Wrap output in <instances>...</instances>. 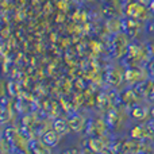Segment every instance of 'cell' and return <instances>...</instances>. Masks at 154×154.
<instances>
[{"instance_id":"cell-2","label":"cell","mask_w":154,"mask_h":154,"mask_svg":"<svg viewBox=\"0 0 154 154\" xmlns=\"http://www.w3.org/2000/svg\"><path fill=\"white\" fill-rule=\"evenodd\" d=\"M64 154H79L76 152V150H73V149H70V150H66V152H65Z\"/></svg>"},{"instance_id":"cell-1","label":"cell","mask_w":154,"mask_h":154,"mask_svg":"<svg viewBox=\"0 0 154 154\" xmlns=\"http://www.w3.org/2000/svg\"><path fill=\"white\" fill-rule=\"evenodd\" d=\"M32 153L34 154H49L48 149L41 146V145H34V146H32Z\"/></svg>"}]
</instances>
